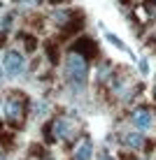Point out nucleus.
<instances>
[{
  "label": "nucleus",
  "instance_id": "1",
  "mask_svg": "<svg viewBox=\"0 0 156 160\" xmlns=\"http://www.w3.org/2000/svg\"><path fill=\"white\" fill-rule=\"evenodd\" d=\"M86 74H89V65H86V58L82 53L72 51L68 60H65V77L72 84V88H84L86 84Z\"/></svg>",
  "mask_w": 156,
  "mask_h": 160
},
{
  "label": "nucleus",
  "instance_id": "2",
  "mask_svg": "<svg viewBox=\"0 0 156 160\" xmlns=\"http://www.w3.org/2000/svg\"><path fill=\"white\" fill-rule=\"evenodd\" d=\"M24 114H26V95L14 93V95L5 102V116H7V121L12 125H21Z\"/></svg>",
  "mask_w": 156,
  "mask_h": 160
},
{
  "label": "nucleus",
  "instance_id": "3",
  "mask_svg": "<svg viewBox=\"0 0 156 160\" xmlns=\"http://www.w3.org/2000/svg\"><path fill=\"white\" fill-rule=\"evenodd\" d=\"M3 68H5V74L16 79L19 74H24L26 70V63H24V56L19 51H7L5 53V60H3Z\"/></svg>",
  "mask_w": 156,
  "mask_h": 160
},
{
  "label": "nucleus",
  "instance_id": "4",
  "mask_svg": "<svg viewBox=\"0 0 156 160\" xmlns=\"http://www.w3.org/2000/svg\"><path fill=\"white\" fill-rule=\"evenodd\" d=\"M154 123V114L149 112L147 107H137L135 112H133V125H135L137 130H149Z\"/></svg>",
  "mask_w": 156,
  "mask_h": 160
},
{
  "label": "nucleus",
  "instance_id": "5",
  "mask_svg": "<svg viewBox=\"0 0 156 160\" xmlns=\"http://www.w3.org/2000/svg\"><path fill=\"white\" fill-rule=\"evenodd\" d=\"M72 51H77V53H82L86 60L89 58H93V56H98V49H96V42L91 40V37H79V40L75 42V47H72Z\"/></svg>",
  "mask_w": 156,
  "mask_h": 160
},
{
  "label": "nucleus",
  "instance_id": "6",
  "mask_svg": "<svg viewBox=\"0 0 156 160\" xmlns=\"http://www.w3.org/2000/svg\"><path fill=\"white\" fill-rule=\"evenodd\" d=\"M91 156H93L91 139H82L79 146H77V151H75V160H91Z\"/></svg>",
  "mask_w": 156,
  "mask_h": 160
},
{
  "label": "nucleus",
  "instance_id": "7",
  "mask_svg": "<svg viewBox=\"0 0 156 160\" xmlns=\"http://www.w3.org/2000/svg\"><path fill=\"white\" fill-rule=\"evenodd\" d=\"M19 40L26 44V51H35V47H37V40L33 35H26V32H21L19 35Z\"/></svg>",
  "mask_w": 156,
  "mask_h": 160
},
{
  "label": "nucleus",
  "instance_id": "8",
  "mask_svg": "<svg viewBox=\"0 0 156 160\" xmlns=\"http://www.w3.org/2000/svg\"><path fill=\"white\" fill-rule=\"evenodd\" d=\"M126 144L131 146V148H142V137L140 135H135V132H131V135H126Z\"/></svg>",
  "mask_w": 156,
  "mask_h": 160
},
{
  "label": "nucleus",
  "instance_id": "9",
  "mask_svg": "<svg viewBox=\"0 0 156 160\" xmlns=\"http://www.w3.org/2000/svg\"><path fill=\"white\" fill-rule=\"evenodd\" d=\"M0 146H5V148H12V146H14L12 135H0Z\"/></svg>",
  "mask_w": 156,
  "mask_h": 160
},
{
  "label": "nucleus",
  "instance_id": "10",
  "mask_svg": "<svg viewBox=\"0 0 156 160\" xmlns=\"http://www.w3.org/2000/svg\"><path fill=\"white\" fill-rule=\"evenodd\" d=\"M47 56H49L51 63H56V60H58V53H56V49H54V44H47Z\"/></svg>",
  "mask_w": 156,
  "mask_h": 160
},
{
  "label": "nucleus",
  "instance_id": "11",
  "mask_svg": "<svg viewBox=\"0 0 156 160\" xmlns=\"http://www.w3.org/2000/svg\"><path fill=\"white\" fill-rule=\"evenodd\" d=\"M44 112H47V104H44V102H35V114H37V116H42Z\"/></svg>",
  "mask_w": 156,
  "mask_h": 160
},
{
  "label": "nucleus",
  "instance_id": "12",
  "mask_svg": "<svg viewBox=\"0 0 156 160\" xmlns=\"http://www.w3.org/2000/svg\"><path fill=\"white\" fill-rule=\"evenodd\" d=\"M107 40L112 42V44H116V47H119V49H126V47H124V42H121V40H116L114 35H107Z\"/></svg>",
  "mask_w": 156,
  "mask_h": 160
},
{
  "label": "nucleus",
  "instance_id": "13",
  "mask_svg": "<svg viewBox=\"0 0 156 160\" xmlns=\"http://www.w3.org/2000/svg\"><path fill=\"white\" fill-rule=\"evenodd\" d=\"M21 2H24V5H30V7H33V5H37L40 0H21Z\"/></svg>",
  "mask_w": 156,
  "mask_h": 160
},
{
  "label": "nucleus",
  "instance_id": "14",
  "mask_svg": "<svg viewBox=\"0 0 156 160\" xmlns=\"http://www.w3.org/2000/svg\"><path fill=\"white\" fill-rule=\"evenodd\" d=\"M98 160H114V158H110L107 153H103V156H98Z\"/></svg>",
  "mask_w": 156,
  "mask_h": 160
},
{
  "label": "nucleus",
  "instance_id": "15",
  "mask_svg": "<svg viewBox=\"0 0 156 160\" xmlns=\"http://www.w3.org/2000/svg\"><path fill=\"white\" fill-rule=\"evenodd\" d=\"M0 44H5V35H3V32H0Z\"/></svg>",
  "mask_w": 156,
  "mask_h": 160
},
{
  "label": "nucleus",
  "instance_id": "16",
  "mask_svg": "<svg viewBox=\"0 0 156 160\" xmlns=\"http://www.w3.org/2000/svg\"><path fill=\"white\" fill-rule=\"evenodd\" d=\"M154 98H156V84H154Z\"/></svg>",
  "mask_w": 156,
  "mask_h": 160
},
{
  "label": "nucleus",
  "instance_id": "17",
  "mask_svg": "<svg viewBox=\"0 0 156 160\" xmlns=\"http://www.w3.org/2000/svg\"><path fill=\"white\" fill-rule=\"evenodd\" d=\"M51 2H58V0H51Z\"/></svg>",
  "mask_w": 156,
  "mask_h": 160
},
{
  "label": "nucleus",
  "instance_id": "18",
  "mask_svg": "<svg viewBox=\"0 0 156 160\" xmlns=\"http://www.w3.org/2000/svg\"><path fill=\"white\" fill-rule=\"evenodd\" d=\"M0 160H5V158H0Z\"/></svg>",
  "mask_w": 156,
  "mask_h": 160
}]
</instances>
